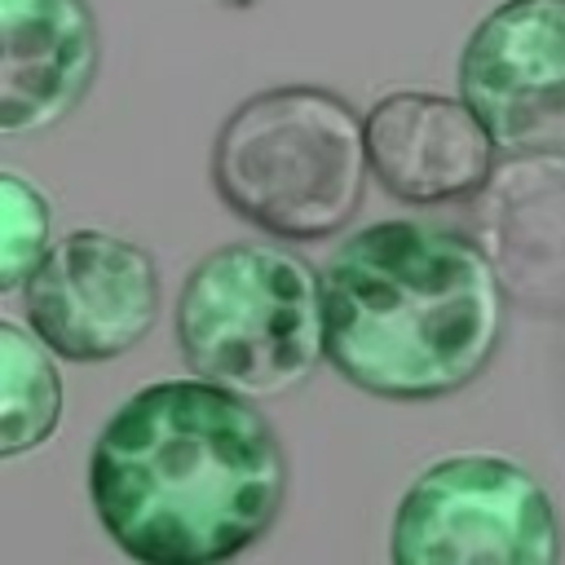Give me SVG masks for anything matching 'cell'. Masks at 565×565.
<instances>
[{
    "mask_svg": "<svg viewBox=\"0 0 565 565\" xmlns=\"http://www.w3.org/2000/svg\"><path fill=\"white\" fill-rule=\"evenodd\" d=\"M97 57L88 0H0V128L62 124L93 88Z\"/></svg>",
    "mask_w": 565,
    "mask_h": 565,
    "instance_id": "cell-9",
    "label": "cell"
},
{
    "mask_svg": "<svg viewBox=\"0 0 565 565\" xmlns=\"http://www.w3.org/2000/svg\"><path fill=\"white\" fill-rule=\"evenodd\" d=\"M366 172V119L340 93L313 84L238 102L212 146V185L225 207L296 243L344 230Z\"/></svg>",
    "mask_w": 565,
    "mask_h": 565,
    "instance_id": "cell-3",
    "label": "cell"
},
{
    "mask_svg": "<svg viewBox=\"0 0 565 565\" xmlns=\"http://www.w3.org/2000/svg\"><path fill=\"white\" fill-rule=\"evenodd\" d=\"M53 349L22 331L18 322H0V455L13 459L49 441L62 415V380L49 358Z\"/></svg>",
    "mask_w": 565,
    "mask_h": 565,
    "instance_id": "cell-11",
    "label": "cell"
},
{
    "mask_svg": "<svg viewBox=\"0 0 565 565\" xmlns=\"http://www.w3.org/2000/svg\"><path fill=\"white\" fill-rule=\"evenodd\" d=\"M88 499L124 556L216 565L278 521L287 455L252 397L203 375L159 380L102 424Z\"/></svg>",
    "mask_w": 565,
    "mask_h": 565,
    "instance_id": "cell-1",
    "label": "cell"
},
{
    "mask_svg": "<svg viewBox=\"0 0 565 565\" xmlns=\"http://www.w3.org/2000/svg\"><path fill=\"white\" fill-rule=\"evenodd\" d=\"M397 565H552L561 521L543 481L503 455L428 463L393 512Z\"/></svg>",
    "mask_w": 565,
    "mask_h": 565,
    "instance_id": "cell-5",
    "label": "cell"
},
{
    "mask_svg": "<svg viewBox=\"0 0 565 565\" xmlns=\"http://www.w3.org/2000/svg\"><path fill=\"white\" fill-rule=\"evenodd\" d=\"M177 349L212 384L282 397L327 358L322 278L282 247L225 243L181 282Z\"/></svg>",
    "mask_w": 565,
    "mask_h": 565,
    "instance_id": "cell-4",
    "label": "cell"
},
{
    "mask_svg": "<svg viewBox=\"0 0 565 565\" xmlns=\"http://www.w3.org/2000/svg\"><path fill=\"white\" fill-rule=\"evenodd\" d=\"M459 97L503 154H565V0L494 4L463 40Z\"/></svg>",
    "mask_w": 565,
    "mask_h": 565,
    "instance_id": "cell-7",
    "label": "cell"
},
{
    "mask_svg": "<svg viewBox=\"0 0 565 565\" xmlns=\"http://www.w3.org/2000/svg\"><path fill=\"white\" fill-rule=\"evenodd\" d=\"M159 318V265L106 230L57 238L26 278L31 331L71 362H115Z\"/></svg>",
    "mask_w": 565,
    "mask_h": 565,
    "instance_id": "cell-6",
    "label": "cell"
},
{
    "mask_svg": "<svg viewBox=\"0 0 565 565\" xmlns=\"http://www.w3.org/2000/svg\"><path fill=\"white\" fill-rule=\"evenodd\" d=\"M366 154L393 199L437 207L481 194L499 146L463 97L406 88L366 110Z\"/></svg>",
    "mask_w": 565,
    "mask_h": 565,
    "instance_id": "cell-8",
    "label": "cell"
},
{
    "mask_svg": "<svg viewBox=\"0 0 565 565\" xmlns=\"http://www.w3.org/2000/svg\"><path fill=\"white\" fill-rule=\"evenodd\" d=\"M477 243L512 300L565 309V154H508L477 194Z\"/></svg>",
    "mask_w": 565,
    "mask_h": 565,
    "instance_id": "cell-10",
    "label": "cell"
},
{
    "mask_svg": "<svg viewBox=\"0 0 565 565\" xmlns=\"http://www.w3.org/2000/svg\"><path fill=\"white\" fill-rule=\"evenodd\" d=\"M327 362L362 393L428 402L468 388L499 353L508 287L481 243L380 221L322 269Z\"/></svg>",
    "mask_w": 565,
    "mask_h": 565,
    "instance_id": "cell-2",
    "label": "cell"
},
{
    "mask_svg": "<svg viewBox=\"0 0 565 565\" xmlns=\"http://www.w3.org/2000/svg\"><path fill=\"white\" fill-rule=\"evenodd\" d=\"M53 234L49 199L18 172H0V287L18 291L44 260Z\"/></svg>",
    "mask_w": 565,
    "mask_h": 565,
    "instance_id": "cell-12",
    "label": "cell"
}]
</instances>
